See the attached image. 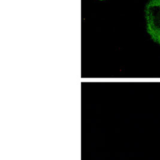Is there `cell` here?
I'll return each mask as SVG.
<instances>
[{
  "mask_svg": "<svg viewBox=\"0 0 160 160\" xmlns=\"http://www.w3.org/2000/svg\"><path fill=\"white\" fill-rule=\"evenodd\" d=\"M147 31L153 40L160 45V0H151L146 4Z\"/></svg>",
  "mask_w": 160,
  "mask_h": 160,
  "instance_id": "1",
  "label": "cell"
}]
</instances>
